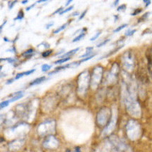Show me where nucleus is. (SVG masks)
<instances>
[{"instance_id": "1", "label": "nucleus", "mask_w": 152, "mask_h": 152, "mask_svg": "<svg viewBox=\"0 0 152 152\" xmlns=\"http://www.w3.org/2000/svg\"><path fill=\"white\" fill-rule=\"evenodd\" d=\"M126 134L131 140H136L141 135V126L139 123L134 119H131L126 124Z\"/></svg>"}, {"instance_id": "2", "label": "nucleus", "mask_w": 152, "mask_h": 152, "mask_svg": "<svg viewBox=\"0 0 152 152\" xmlns=\"http://www.w3.org/2000/svg\"><path fill=\"white\" fill-rule=\"evenodd\" d=\"M89 78L90 75L88 71H85L79 75L78 79V92L80 95L85 94L88 90L89 85Z\"/></svg>"}, {"instance_id": "3", "label": "nucleus", "mask_w": 152, "mask_h": 152, "mask_svg": "<svg viewBox=\"0 0 152 152\" xmlns=\"http://www.w3.org/2000/svg\"><path fill=\"white\" fill-rule=\"evenodd\" d=\"M103 74V68L100 66H97L94 69L93 74L91 78V87L93 88H96L99 85L101 81Z\"/></svg>"}, {"instance_id": "4", "label": "nucleus", "mask_w": 152, "mask_h": 152, "mask_svg": "<svg viewBox=\"0 0 152 152\" xmlns=\"http://www.w3.org/2000/svg\"><path fill=\"white\" fill-rule=\"evenodd\" d=\"M110 119V110L108 108L104 107L100 110V112L97 114V124L100 126H104L107 124V121Z\"/></svg>"}, {"instance_id": "5", "label": "nucleus", "mask_w": 152, "mask_h": 152, "mask_svg": "<svg viewBox=\"0 0 152 152\" xmlns=\"http://www.w3.org/2000/svg\"><path fill=\"white\" fill-rule=\"evenodd\" d=\"M123 66L126 70H132L134 67V58L132 56V54L130 52H127L124 54L123 58Z\"/></svg>"}, {"instance_id": "6", "label": "nucleus", "mask_w": 152, "mask_h": 152, "mask_svg": "<svg viewBox=\"0 0 152 152\" xmlns=\"http://www.w3.org/2000/svg\"><path fill=\"white\" fill-rule=\"evenodd\" d=\"M53 123H54L53 120H47V121H45L44 123H41L40 126H38V133L39 135H45L47 134V131L46 130H48L49 133H51L52 132L50 131V129H48L49 127H54L55 126V124H53Z\"/></svg>"}, {"instance_id": "7", "label": "nucleus", "mask_w": 152, "mask_h": 152, "mask_svg": "<svg viewBox=\"0 0 152 152\" xmlns=\"http://www.w3.org/2000/svg\"><path fill=\"white\" fill-rule=\"evenodd\" d=\"M43 147L48 149H53L58 147L59 141L54 136H49L46 138V140L43 142Z\"/></svg>"}, {"instance_id": "8", "label": "nucleus", "mask_w": 152, "mask_h": 152, "mask_svg": "<svg viewBox=\"0 0 152 152\" xmlns=\"http://www.w3.org/2000/svg\"><path fill=\"white\" fill-rule=\"evenodd\" d=\"M116 114L115 116L112 115V116L110 117V120L109 123L107 125V127L104 129V135H108L111 131H113V129L115 127V124H116Z\"/></svg>"}, {"instance_id": "9", "label": "nucleus", "mask_w": 152, "mask_h": 152, "mask_svg": "<svg viewBox=\"0 0 152 152\" xmlns=\"http://www.w3.org/2000/svg\"><path fill=\"white\" fill-rule=\"evenodd\" d=\"M118 70H119V66H117L116 63H114L111 71L110 72L109 75H107V80L109 82H113L116 79L118 75Z\"/></svg>"}, {"instance_id": "10", "label": "nucleus", "mask_w": 152, "mask_h": 152, "mask_svg": "<svg viewBox=\"0 0 152 152\" xmlns=\"http://www.w3.org/2000/svg\"><path fill=\"white\" fill-rule=\"evenodd\" d=\"M35 71H36V69H31V70H28V71H26V72H24L18 73L14 78H15V80H18V79H19V78H22V77H24V76L29 75L32 74V73L34 72Z\"/></svg>"}, {"instance_id": "11", "label": "nucleus", "mask_w": 152, "mask_h": 152, "mask_svg": "<svg viewBox=\"0 0 152 152\" xmlns=\"http://www.w3.org/2000/svg\"><path fill=\"white\" fill-rule=\"evenodd\" d=\"M69 67H72V63H70V64L65 65V66H59V67H56L53 72H51L49 73V75H52L55 74V73L59 72L62 71V70H64V69H67V68H69Z\"/></svg>"}, {"instance_id": "12", "label": "nucleus", "mask_w": 152, "mask_h": 152, "mask_svg": "<svg viewBox=\"0 0 152 152\" xmlns=\"http://www.w3.org/2000/svg\"><path fill=\"white\" fill-rule=\"evenodd\" d=\"M78 50H79V48H78H78L74 49V50H70L69 52H67V53H66L62 54V56H59V58H60V59H64V58H67V57H71L72 56L74 55L75 53H76L78 52Z\"/></svg>"}, {"instance_id": "13", "label": "nucleus", "mask_w": 152, "mask_h": 152, "mask_svg": "<svg viewBox=\"0 0 152 152\" xmlns=\"http://www.w3.org/2000/svg\"><path fill=\"white\" fill-rule=\"evenodd\" d=\"M46 80H47L46 76H41L40 78H36V79L34 80L32 82H31V83H30V86H34V85H39V84L42 83V82H43V81H46Z\"/></svg>"}, {"instance_id": "14", "label": "nucleus", "mask_w": 152, "mask_h": 152, "mask_svg": "<svg viewBox=\"0 0 152 152\" xmlns=\"http://www.w3.org/2000/svg\"><path fill=\"white\" fill-rule=\"evenodd\" d=\"M34 54V50L33 49H29L27 51H25L24 53H22V56H25L26 58H31Z\"/></svg>"}, {"instance_id": "15", "label": "nucleus", "mask_w": 152, "mask_h": 152, "mask_svg": "<svg viewBox=\"0 0 152 152\" xmlns=\"http://www.w3.org/2000/svg\"><path fill=\"white\" fill-rule=\"evenodd\" d=\"M86 50H87V52L85 53L84 55H81L80 56L79 58H84V57H88V56H90L93 55L92 54V50H93V47H87L86 48Z\"/></svg>"}, {"instance_id": "16", "label": "nucleus", "mask_w": 152, "mask_h": 152, "mask_svg": "<svg viewBox=\"0 0 152 152\" xmlns=\"http://www.w3.org/2000/svg\"><path fill=\"white\" fill-rule=\"evenodd\" d=\"M70 22H71V21H69V22H68V23H66V24H62V26H60V27H59V28H57V29H56L55 31H53V34H56L59 33L60 31H62V30L66 29V27H67V25H68V24H69Z\"/></svg>"}, {"instance_id": "17", "label": "nucleus", "mask_w": 152, "mask_h": 152, "mask_svg": "<svg viewBox=\"0 0 152 152\" xmlns=\"http://www.w3.org/2000/svg\"><path fill=\"white\" fill-rule=\"evenodd\" d=\"M123 46H124V45H121V46H120V47H117V48H116L114 50H113V51H111V52L110 53H108V54H107V55L104 56H102V57H101V58H100V59H104V58H106V57H108V56H110L112 55V54L115 53H116V51H119V50H120V49L123 48Z\"/></svg>"}, {"instance_id": "18", "label": "nucleus", "mask_w": 152, "mask_h": 152, "mask_svg": "<svg viewBox=\"0 0 152 152\" xmlns=\"http://www.w3.org/2000/svg\"><path fill=\"white\" fill-rule=\"evenodd\" d=\"M70 57H67V58H64V59H59V60L56 61L55 62H54V64L56 65H58V64H62V63H64V62H68L69 60H70Z\"/></svg>"}, {"instance_id": "19", "label": "nucleus", "mask_w": 152, "mask_h": 152, "mask_svg": "<svg viewBox=\"0 0 152 152\" xmlns=\"http://www.w3.org/2000/svg\"><path fill=\"white\" fill-rule=\"evenodd\" d=\"M23 18H24V12H23L22 10H20L18 12V13L17 17H16L14 20L15 21H18V20H21V21Z\"/></svg>"}, {"instance_id": "20", "label": "nucleus", "mask_w": 152, "mask_h": 152, "mask_svg": "<svg viewBox=\"0 0 152 152\" xmlns=\"http://www.w3.org/2000/svg\"><path fill=\"white\" fill-rule=\"evenodd\" d=\"M85 34H86L85 33H84V32H81V33L80 34L78 35V37H76L75 38H74V40H72V42H73V43H75V42L79 41L80 40H81V39H82V38H83L85 36Z\"/></svg>"}, {"instance_id": "21", "label": "nucleus", "mask_w": 152, "mask_h": 152, "mask_svg": "<svg viewBox=\"0 0 152 152\" xmlns=\"http://www.w3.org/2000/svg\"><path fill=\"white\" fill-rule=\"evenodd\" d=\"M51 68H52V66H50L48 64H44L41 66V70L42 72H47L48 70H50Z\"/></svg>"}, {"instance_id": "22", "label": "nucleus", "mask_w": 152, "mask_h": 152, "mask_svg": "<svg viewBox=\"0 0 152 152\" xmlns=\"http://www.w3.org/2000/svg\"><path fill=\"white\" fill-rule=\"evenodd\" d=\"M24 97V94H19V95H18V96H15V97H13L12 99L9 100V103L14 102V101L19 100V99L21 98V97Z\"/></svg>"}, {"instance_id": "23", "label": "nucleus", "mask_w": 152, "mask_h": 152, "mask_svg": "<svg viewBox=\"0 0 152 152\" xmlns=\"http://www.w3.org/2000/svg\"><path fill=\"white\" fill-rule=\"evenodd\" d=\"M135 32H136V30H135V29H133V30H130L129 29V31H127L126 33H125V36H126V37L132 36V35L134 34Z\"/></svg>"}, {"instance_id": "24", "label": "nucleus", "mask_w": 152, "mask_h": 152, "mask_svg": "<svg viewBox=\"0 0 152 152\" xmlns=\"http://www.w3.org/2000/svg\"><path fill=\"white\" fill-rule=\"evenodd\" d=\"M127 26H128V24H123V25H121V26L118 27V28H116V29L114 30L113 32H114V33H117V32H119V31H121V30H123V28H126V27H127Z\"/></svg>"}, {"instance_id": "25", "label": "nucleus", "mask_w": 152, "mask_h": 152, "mask_svg": "<svg viewBox=\"0 0 152 152\" xmlns=\"http://www.w3.org/2000/svg\"><path fill=\"white\" fill-rule=\"evenodd\" d=\"M9 104H10V103H9V100H5V101L2 102L1 103V105H0V107H1V109H3V108H5V107H8Z\"/></svg>"}, {"instance_id": "26", "label": "nucleus", "mask_w": 152, "mask_h": 152, "mask_svg": "<svg viewBox=\"0 0 152 152\" xmlns=\"http://www.w3.org/2000/svg\"><path fill=\"white\" fill-rule=\"evenodd\" d=\"M52 53H53V50H47V51H45V52H43V53H42V56H43V58L48 57L50 54Z\"/></svg>"}, {"instance_id": "27", "label": "nucleus", "mask_w": 152, "mask_h": 152, "mask_svg": "<svg viewBox=\"0 0 152 152\" xmlns=\"http://www.w3.org/2000/svg\"><path fill=\"white\" fill-rule=\"evenodd\" d=\"M73 8H74V6H73V5H72V6H70V7H69V8H67V9H63V10L62 11V12H60V13H59V15H63L64 14V13H66V12H70V11L72 10V9H73Z\"/></svg>"}, {"instance_id": "28", "label": "nucleus", "mask_w": 152, "mask_h": 152, "mask_svg": "<svg viewBox=\"0 0 152 152\" xmlns=\"http://www.w3.org/2000/svg\"><path fill=\"white\" fill-rule=\"evenodd\" d=\"M110 40V39H107V40H104V41H103V42H101V43H99V44H97V47H103V46H104V45H105V44H107V43H108V42H109Z\"/></svg>"}, {"instance_id": "29", "label": "nucleus", "mask_w": 152, "mask_h": 152, "mask_svg": "<svg viewBox=\"0 0 152 152\" xmlns=\"http://www.w3.org/2000/svg\"><path fill=\"white\" fill-rule=\"evenodd\" d=\"M126 5H122L117 8V11L118 12H124V11H126Z\"/></svg>"}, {"instance_id": "30", "label": "nucleus", "mask_w": 152, "mask_h": 152, "mask_svg": "<svg viewBox=\"0 0 152 152\" xmlns=\"http://www.w3.org/2000/svg\"><path fill=\"white\" fill-rule=\"evenodd\" d=\"M100 31H99V32H97V33L96 34L94 35V36L92 37L91 38L90 40H91V41H94V40H97V38H98V37L100 36Z\"/></svg>"}, {"instance_id": "31", "label": "nucleus", "mask_w": 152, "mask_h": 152, "mask_svg": "<svg viewBox=\"0 0 152 152\" xmlns=\"http://www.w3.org/2000/svg\"><path fill=\"white\" fill-rule=\"evenodd\" d=\"M18 2V1L16 0V1H13V2H9V10H11V9L13 8V6H14L15 5L16 3Z\"/></svg>"}, {"instance_id": "32", "label": "nucleus", "mask_w": 152, "mask_h": 152, "mask_svg": "<svg viewBox=\"0 0 152 152\" xmlns=\"http://www.w3.org/2000/svg\"><path fill=\"white\" fill-rule=\"evenodd\" d=\"M142 9H135V11H134V12H132V13L131 14V15H132V16H135V15H138V14H139V13H140V12H142Z\"/></svg>"}, {"instance_id": "33", "label": "nucleus", "mask_w": 152, "mask_h": 152, "mask_svg": "<svg viewBox=\"0 0 152 152\" xmlns=\"http://www.w3.org/2000/svg\"><path fill=\"white\" fill-rule=\"evenodd\" d=\"M87 12H88V9H86V10L84 11L83 13H82V14H81V15H80V17H79V18H78V20H81V19L83 18L85 16V15H86Z\"/></svg>"}, {"instance_id": "34", "label": "nucleus", "mask_w": 152, "mask_h": 152, "mask_svg": "<svg viewBox=\"0 0 152 152\" xmlns=\"http://www.w3.org/2000/svg\"><path fill=\"white\" fill-rule=\"evenodd\" d=\"M36 4H37V2H36V3L33 4V5H30L29 7H27V8H26V11H27V12H28V11H30V10H31V9H32V8H33V7H34L35 5H36Z\"/></svg>"}, {"instance_id": "35", "label": "nucleus", "mask_w": 152, "mask_h": 152, "mask_svg": "<svg viewBox=\"0 0 152 152\" xmlns=\"http://www.w3.org/2000/svg\"><path fill=\"white\" fill-rule=\"evenodd\" d=\"M62 10H63V9H62V8H59V9H57V10L56 11V12H54L53 13V15L57 14V13H60V12H62Z\"/></svg>"}, {"instance_id": "36", "label": "nucleus", "mask_w": 152, "mask_h": 152, "mask_svg": "<svg viewBox=\"0 0 152 152\" xmlns=\"http://www.w3.org/2000/svg\"><path fill=\"white\" fill-rule=\"evenodd\" d=\"M53 24H54V22H50V23H49V24H46V28H47V29H49V28H50L51 26H53Z\"/></svg>"}, {"instance_id": "37", "label": "nucleus", "mask_w": 152, "mask_h": 152, "mask_svg": "<svg viewBox=\"0 0 152 152\" xmlns=\"http://www.w3.org/2000/svg\"><path fill=\"white\" fill-rule=\"evenodd\" d=\"M14 81H15V78H12V79L8 80L7 82H6V85H10V84H12Z\"/></svg>"}, {"instance_id": "38", "label": "nucleus", "mask_w": 152, "mask_h": 152, "mask_svg": "<svg viewBox=\"0 0 152 152\" xmlns=\"http://www.w3.org/2000/svg\"><path fill=\"white\" fill-rule=\"evenodd\" d=\"M143 2L146 3V7H148V5L151 4V1H146V0H144Z\"/></svg>"}, {"instance_id": "39", "label": "nucleus", "mask_w": 152, "mask_h": 152, "mask_svg": "<svg viewBox=\"0 0 152 152\" xmlns=\"http://www.w3.org/2000/svg\"><path fill=\"white\" fill-rule=\"evenodd\" d=\"M6 51H12V53H15V49L14 47H12V48L9 49V50H7Z\"/></svg>"}, {"instance_id": "40", "label": "nucleus", "mask_w": 152, "mask_h": 152, "mask_svg": "<svg viewBox=\"0 0 152 152\" xmlns=\"http://www.w3.org/2000/svg\"><path fill=\"white\" fill-rule=\"evenodd\" d=\"M79 15V12H74V13H72V14L71 15L72 16H77V15Z\"/></svg>"}, {"instance_id": "41", "label": "nucleus", "mask_w": 152, "mask_h": 152, "mask_svg": "<svg viewBox=\"0 0 152 152\" xmlns=\"http://www.w3.org/2000/svg\"><path fill=\"white\" fill-rule=\"evenodd\" d=\"M6 22H7V21H4L3 24H2V25H1V27H0V30H1V31H2V28H3V27H4V25H5V24H6Z\"/></svg>"}, {"instance_id": "42", "label": "nucleus", "mask_w": 152, "mask_h": 152, "mask_svg": "<svg viewBox=\"0 0 152 152\" xmlns=\"http://www.w3.org/2000/svg\"><path fill=\"white\" fill-rule=\"evenodd\" d=\"M119 2V0H116V1H115V2H114V4H113V6H116V5H117Z\"/></svg>"}, {"instance_id": "43", "label": "nucleus", "mask_w": 152, "mask_h": 152, "mask_svg": "<svg viewBox=\"0 0 152 152\" xmlns=\"http://www.w3.org/2000/svg\"><path fill=\"white\" fill-rule=\"evenodd\" d=\"M75 152H81V149H80L79 147L75 148Z\"/></svg>"}, {"instance_id": "44", "label": "nucleus", "mask_w": 152, "mask_h": 152, "mask_svg": "<svg viewBox=\"0 0 152 152\" xmlns=\"http://www.w3.org/2000/svg\"><path fill=\"white\" fill-rule=\"evenodd\" d=\"M47 2L46 0H40V1H37V3H40V2Z\"/></svg>"}, {"instance_id": "45", "label": "nucleus", "mask_w": 152, "mask_h": 152, "mask_svg": "<svg viewBox=\"0 0 152 152\" xmlns=\"http://www.w3.org/2000/svg\"><path fill=\"white\" fill-rule=\"evenodd\" d=\"M72 2V0H69V1H67V2H66V6H67V5H69V4H70V2Z\"/></svg>"}, {"instance_id": "46", "label": "nucleus", "mask_w": 152, "mask_h": 152, "mask_svg": "<svg viewBox=\"0 0 152 152\" xmlns=\"http://www.w3.org/2000/svg\"><path fill=\"white\" fill-rule=\"evenodd\" d=\"M21 3H22V4L28 3V0H25V1H21Z\"/></svg>"}, {"instance_id": "47", "label": "nucleus", "mask_w": 152, "mask_h": 152, "mask_svg": "<svg viewBox=\"0 0 152 152\" xmlns=\"http://www.w3.org/2000/svg\"><path fill=\"white\" fill-rule=\"evenodd\" d=\"M63 51H64V50H62V51H61V52H59V53H56V55H59V54L62 53H63Z\"/></svg>"}, {"instance_id": "48", "label": "nucleus", "mask_w": 152, "mask_h": 152, "mask_svg": "<svg viewBox=\"0 0 152 152\" xmlns=\"http://www.w3.org/2000/svg\"><path fill=\"white\" fill-rule=\"evenodd\" d=\"M66 152H71V151L69 150V149H67V150L66 151Z\"/></svg>"}]
</instances>
